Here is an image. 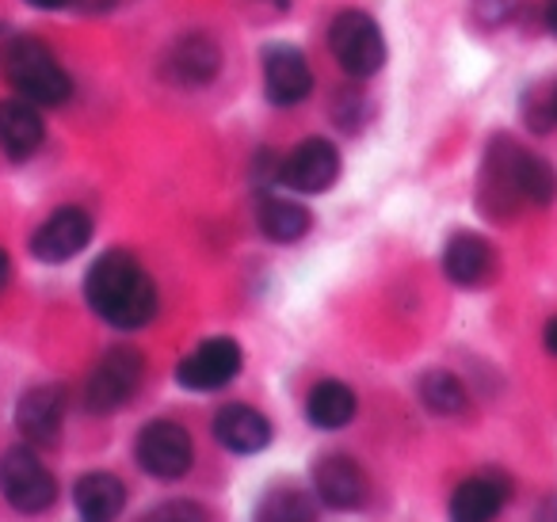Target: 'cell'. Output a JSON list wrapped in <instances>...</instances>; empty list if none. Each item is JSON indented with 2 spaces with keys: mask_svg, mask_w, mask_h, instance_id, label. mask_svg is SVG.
Listing matches in <instances>:
<instances>
[{
  "mask_svg": "<svg viewBox=\"0 0 557 522\" xmlns=\"http://www.w3.org/2000/svg\"><path fill=\"white\" fill-rule=\"evenodd\" d=\"M85 301L103 324L119 332H138L157 316L153 278L123 248H111L100 260H92L85 275Z\"/></svg>",
  "mask_w": 557,
  "mask_h": 522,
  "instance_id": "6da1fadb",
  "label": "cell"
},
{
  "mask_svg": "<svg viewBox=\"0 0 557 522\" xmlns=\"http://www.w3.org/2000/svg\"><path fill=\"white\" fill-rule=\"evenodd\" d=\"M0 70H4L12 92L32 100L35 108H58L73 96V80L65 65L35 35H16L0 54Z\"/></svg>",
  "mask_w": 557,
  "mask_h": 522,
  "instance_id": "7a4b0ae2",
  "label": "cell"
},
{
  "mask_svg": "<svg viewBox=\"0 0 557 522\" xmlns=\"http://www.w3.org/2000/svg\"><path fill=\"white\" fill-rule=\"evenodd\" d=\"M329 50H333L336 65L348 77H374L386 65V39H382L379 24L367 12L348 9L333 20L329 27Z\"/></svg>",
  "mask_w": 557,
  "mask_h": 522,
  "instance_id": "3957f363",
  "label": "cell"
},
{
  "mask_svg": "<svg viewBox=\"0 0 557 522\" xmlns=\"http://www.w3.org/2000/svg\"><path fill=\"white\" fill-rule=\"evenodd\" d=\"M0 492L16 511L42 514L58 499V481L32 446H12L0 458Z\"/></svg>",
  "mask_w": 557,
  "mask_h": 522,
  "instance_id": "277c9868",
  "label": "cell"
},
{
  "mask_svg": "<svg viewBox=\"0 0 557 522\" xmlns=\"http://www.w3.org/2000/svg\"><path fill=\"white\" fill-rule=\"evenodd\" d=\"M141 374H146V359H141L134 347H111V351L96 362L85 382L88 412L108 415V412H115V408H123L126 400L138 393Z\"/></svg>",
  "mask_w": 557,
  "mask_h": 522,
  "instance_id": "5b68a950",
  "label": "cell"
},
{
  "mask_svg": "<svg viewBox=\"0 0 557 522\" xmlns=\"http://www.w3.org/2000/svg\"><path fill=\"white\" fill-rule=\"evenodd\" d=\"M134 458H138L141 473L157 476V481H180L191 469L195 446L176 420H153L134 438Z\"/></svg>",
  "mask_w": 557,
  "mask_h": 522,
  "instance_id": "8992f818",
  "label": "cell"
},
{
  "mask_svg": "<svg viewBox=\"0 0 557 522\" xmlns=\"http://www.w3.org/2000/svg\"><path fill=\"white\" fill-rule=\"evenodd\" d=\"M240 344L230 336H210L202 339L195 351H187L176 366V382L191 393H214L222 385H230L240 374Z\"/></svg>",
  "mask_w": 557,
  "mask_h": 522,
  "instance_id": "52a82bcc",
  "label": "cell"
},
{
  "mask_svg": "<svg viewBox=\"0 0 557 522\" xmlns=\"http://www.w3.org/2000/svg\"><path fill=\"white\" fill-rule=\"evenodd\" d=\"M341 176V153L333 141L306 138L302 146L290 149V157L278 164V184L298 195H321L336 184Z\"/></svg>",
  "mask_w": 557,
  "mask_h": 522,
  "instance_id": "ba28073f",
  "label": "cell"
},
{
  "mask_svg": "<svg viewBox=\"0 0 557 522\" xmlns=\"http://www.w3.org/2000/svg\"><path fill=\"white\" fill-rule=\"evenodd\" d=\"M92 240V217L81 207H62L32 233V256L39 263H70Z\"/></svg>",
  "mask_w": 557,
  "mask_h": 522,
  "instance_id": "9c48e42d",
  "label": "cell"
},
{
  "mask_svg": "<svg viewBox=\"0 0 557 522\" xmlns=\"http://www.w3.org/2000/svg\"><path fill=\"white\" fill-rule=\"evenodd\" d=\"M65 423L62 385H35L16 400V431L27 446H54Z\"/></svg>",
  "mask_w": 557,
  "mask_h": 522,
  "instance_id": "30bf717a",
  "label": "cell"
},
{
  "mask_svg": "<svg viewBox=\"0 0 557 522\" xmlns=\"http://www.w3.org/2000/svg\"><path fill=\"white\" fill-rule=\"evenodd\" d=\"M313 492L333 511H356L367 499V476L348 453H325L313 461Z\"/></svg>",
  "mask_w": 557,
  "mask_h": 522,
  "instance_id": "8fae6325",
  "label": "cell"
},
{
  "mask_svg": "<svg viewBox=\"0 0 557 522\" xmlns=\"http://www.w3.org/2000/svg\"><path fill=\"white\" fill-rule=\"evenodd\" d=\"M47 141V119L32 100L9 96L0 100V153L9 161H32Z\"/></svg>",
  "mask_w": 557,
  "mask_h": 522,
  "instance_id": "7c38bea8",
  "label": "cell"
},
{
  "mask_svg": "<svg viewBox=\"0 0 557 522\" xmlns=\"http://www.w3.org/2000/svg\"><path fill=\"white\" fill-rule=\"evenodd\" d=\"M313 73L310 62L302 58V50L295 47H271L263 54V92L275 108H295L310 96Z\"/></svg>",
  "mask_w": 557,
  "mask_h": 522,
  "instance_id": "4fadbf2b",
  "label": "cell"
},
{
  "mask_svg": "<svg viewBox=\"0 0 557 522\" xmlns=\"http://www.w3.org/2000/svg\"><path fill=\"white\" fill-rule=\"evenodd\" d=\"M496 271V252L478 233H455L443 248V275L455 286H481Z\"/></svg>",
  "mask_w": 557,
  "mask_h": 522,
  "instance_id": "5bb4252c",
  "label": "cell"
},
{
  "mask_svg": "<svg viewBox=\"0 0 557 522\" xmlns=\"http://www.w3.org/2000/svg\"><path fill=\"white\" fill-rule=\"evenodd\" d=\"M508 481L496 473L470 476L450 496V522H493L508 504Z\"/></svg>",
  "mask_w": 557,
  "mask_h": 522,
  "instance_id": "9a60e30c",
  "label": "cell"
},
{
  "mask_svg": "<svg viewBox=\"0 0 557 522\" xmlns=\"http://www.w3.org/2000/svg\"><path fill=\"white\" fill-rule=\"evenodd\" d=\"M214 438L230 453H260L271 443V423L248 405H225L214 415Z\"/></svg>",
  "mask_w": 557,
  "mask_h": 522,
  "instance_id": "2e32d148",
  "label": "cell"
},
{
  "mask_svg": "<svg viewBox=\"0 0 557 522\" xmlns=\"http://www.w3.org/2000/svg\"><path fill=\"white\" fill-rule=\"evenodd\" d=\"M218 70H222V50H218V42L210 39V35H199V32L184 35V39L169 50V73L187 88H199V85H207V80H214Z\"/></svg>",
  "mask_w": 557,
  "mask_h": 522,
  "instance_id": "e0dca14e",
  "label": "cell"
},
{
  "mask_svg": "<svg viewBox=\"0 0 557 522\" xmlns=\"http://www.w3.org/2000/svg\"><path fill=\"white\" fill-rule=\"evenodd\" d=\"M73 507L81 522H115L126 507V488L115 473H85L73 484Z\"/></svg>",
  "mask_w": 557,
  "mask_h": 522,
  "instance_id": "ac0fdd59",
  "label": "cell"
},
{
  "mask_svg": "<svg viewBox=\"0 0 557 522\" xmlns=\"http://www.w3.org/2000/svg\"><path fill=\"white\" fill-rule=\"evenodd\" d=\"M256 222H260V233L275 245H295L310 233L313 217L302 202L283 199V195H260L256 202Z\"/></svg>",
  "mask_w": 557,
  "mask_h": 522,
  "instance_id": "d6986e66",
  "label": "cell"
},
{
  "mask_svg": "<svg viewBox=\"0 0 557 522\" xmlns=\"http://www.w3.org/2000/svg\"><path fill=\"white\" fill-rule=\"evenodd\" d=\"M306 420L321 431H341L356 420V393L344 382H318L306 397Z\"/></svg>",
  "mask_w": 557,
  "mask_h": 522,
  "instance_id": "ffe728a7",
  "label": "cell"
},
{
  "mask_svg": "<svg viewBox=\"0 0 557 522\" xmlns=\"http://www.w3.org/2000/svg\"><path fill=\"white\" fill-rule=\"evenodd\" d=\"M252 522H318V499L298 484H275L260 496Z\"/></svg>",
  "mask_w": 557,
  "mask_h": 522,
  "instance_id": "44dd1931",
  "label": "cell"
},
{
  "mask_svg": "<svg viewBox=\"0 0 557 522\" xmlns=\"http://www.w3.org/2000/svg\"><path fill=\"white\" fill-rule=\"evenodd\" d=\"M516 195L519 202H531V207H549L557 195V176L539 153H516Z\"/></svg>",
  "mask_w": 557,
  "mask_h": 522,
  "instance_id": "7402d4cb",
  "label": "cell"
},
{
  "mask_svg": "<svg viewBox=\"0 0 557 522\" xmlns=\"http://www.w3.org/2000/svg\"><path fill=\"white\" fill-rule=\"evenodd\" d=\"M417 389H420L424 408L435 415H458L466 408V385L458 382L450 370H428Z\"/></svg>",
  "mask_w": 557,
  "mask_h": 522,
  "instance_id": "603a6c76",
  "label": "cell"
},
{
  "mask_svg": "<svg viewBox=\"0 0 557 522\" xmlns=\"http://www.w3.org/2000/svg\"><path fill=\"white\" fill-rule=\"evenodd\" d=\"M138 522H207V511L195 499H164V504L149 507Z\"/></svg>",
  "mask_w": 557,
  "mask_h": 522,
  "instance_id": "cb8c5ba5",
  "label": "cell"
},
{
  "mask_svg": "<svg viewBox=\"0 0 557 522\" xmlns=\"http://www.w3.org/2000/svg\"><path fill=\"white\" fill-rule=\"evenodd\" d=\"M516 9V0H473V12L481 16V24H504Z\"/></svg>",
  "mask_w": 557,
  "mask_h": 522,
  "instance_id": "d4e9b609",
  "label": "cell"
},
{
  "mask_svg": "<svg viewBox=\"0 0 557 522\" xmlns=\"http://www.w3.org/2000/svg\"><path fill=\"white\" fill-rule=\"evenodd\" d=\"M542 344H546V351H549V355H554V359H557V316H554V321L546 324V332H542Z\"/></svg>",
  "mask_w": 557,
  "mask_h": 522,
  "instance_id": "484cf974",
  "label": "cell"
},
{
  "mask_svg": "<svg viewBox=\"0 0 557 522\" xmlns=\"http://www.w3.org/2000/svg\"><path fill=\"white\" fill-rule=\"evenodd\" d=\"M9 278H12V260H9V252L0 248V290L9 286Z\"/></svg>",
  "mask_w": 557,
  "mask_h": 522,
  "instance_id": "4316f807",
  "label": "cell"
},
{
  "mask_svg": "<svg viewBox=\"0 0 557 522\" xmlns=\"http://www.w3.org/2000/svg\"><path fill=\"white\" fill-rule=\"evenodd\" d=\"M24 4H32V9H42V12H54V9H65L70 0H24Z\"/></svg>",
  "mask_w": 557,
  "mask_h": 522,
  "instance_id": "83f0119b",
  "label": "cell"
},
{
  "mask_svg": "<svg viewBox=\"0 0 557 522\" xmlns=\"http://www.w3.org/2000/svg\"><path fill=\"white\" fill-rule=\"evenodd\" d=\"M546 24H549V32L557 35V0H549L546 4Z\"/></svg>",
  "mask_w": 557,
  "mask_h": 522,
  "instance_id": "f1b7e54d",
  "label": "cell"
},
{
  "mask_svg": "<svg viewBox=\"0 0 557 522\" xmlns=\"http://www.w3.org/2000/svg\"><path fill=\"white\" fill-rule=\"evenodd\" d=\"M542 522H557V499H554V504H546V511H542Z\"/></svg>",
  "mask_w": 557,
  "mask_h": 522,
  "instance_id": "f546056e",
  "label": "cell"
},
{
  "mask_svg": "<svg viewBox=\"0 0 557 522\" xmlns=\"http://www.w3.org/2000/svg\"><path fill=\"white\" fill-rule=\"evenodd\" d=\"M549 119L557 123V88H554V96H549Z\"/></svg>",
  "mask_w": 557,
  "mask_h": 522,
  "instance_id": "4dcf8cb0",
  "label": "cell"
}]
</instances>
